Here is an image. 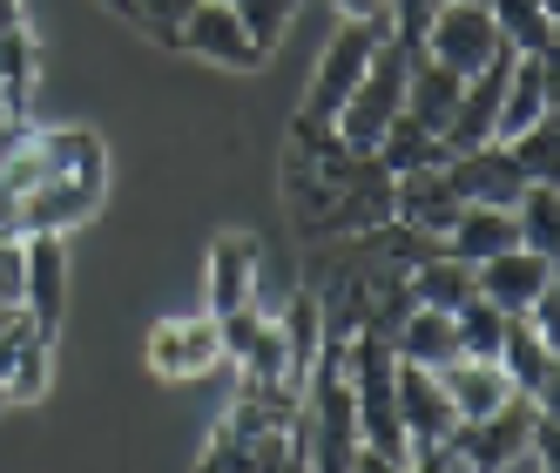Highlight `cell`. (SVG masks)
Wrapping results in <instances>:
<instances>
[{"label": "cell", "instance_id": "obj_1", "mask_svg": "<svg viewBox=\"0 0 560 473\" xmlns=\"http://www.w3.org/2000/svg\"><path fill=\"white\" fill-rule=\"evenodd\" d=\"M412 61H419V48H412V42H398V34H385V42L372 48V61H365V74H358L351 102L331 115V136H338L351 155H372V149H378V136L392 129V115L406 108Z\"/></svg>", "mask_w": 560, "mask_h": 473}, {"label": "cell", "instance_id": "obj_2", "mask_svg": "<svg viewBox=\"0 0 560 473\" xmlns=\"http://www.w3.org/2000/svg\"><path fill=\"white\" fill-rule=\"evenodd\" d=\"M500 27L487 14V0H439L425 34H419V55L439 61V68H453V74H479L493 55H500Z\"/></svg>", "mask_w": 560, "mask_h": 473}, {"label": "cell", "instance_id": "obj_3", "mask_svg": "<svg viewBox=\"0 0 560 473\" xmlns=\"http://www.w3.org/2000/svg\"><path fill=\"white\" fill-rule=\"evenodd\" d=\"M385 217H392V176L378 170V155H365V170H358L345 189H331V204L317 217H304L298 236H311V244H338V236H372Z\"/></svg>", "mask_w": 560, "mask_h": 473}, {"label": "cell", "instance_id": "obj_4", "mask_svg": "<svg viewBox=\"0 0 560 473\" xmlns=\"http://www.w3.org/2000/svg\"><path fill=\"white\" fill-rule=\"evenodd\" d=\"M378 42H385V34L372 21H345L325 42V55H317V74H311V89H304V115L331 123V115L351 102V89H358V74H365V61H372Z\"/></svg>", "mask_w": 560, "mask_h": 473}, {"label": "cell", "instance_id": "obj_5", "mask_svg": "<svg viewBox=\"0 0 560 473\" xmlns=\"http://www.w3.org/2000/svg\"><path fill=\"white\" fill-rule=\"evenodd\" d=\"M142 359L155 379H203L223 366V325L210 319V311H189V319H163L149 332Z\"/></svg>", "mask_w": 560, "mask_h": 473}, {"label": "cell", "instance_id": "obj_6", "mask_svg": "<svg viewBox=\"0 0 560 473\" xmlns=\"http://www.w3.org/2000/svg\"><path fill=\"white\" fill-rule=\"evenodd\" d=\"M176 48L196 55V61H217V68H230V74L264 68V55H257V42H250V27L236 21L230 0H196L189 21H183V34H176Z\"/></svg>", "mask_w": 560, "mask_h": 473}, {"label": "cell", "instance_id": "obj_7", "mask_svg": "<svg viewBox=\"0 0 560 473\" xmlns=\"http://www.w3.org/2000/svg\"><path fill=\"white\" fill-rule=\"evenodd\" d=\"M553 285V251H527V244H506L493 257H479L472 264V291L479 298H493L506 319H520L540 291Z\"/></svg>", "mask_w": 560, "mask_h": 473}, {"label": "cell", "instance_id": "obj_8", "mask_svg": "<svg viewBox=\"0 0 560 473\" xmlns=\"http://www.w3.org/2000/svg\"><path fill=\"white\" fill-rule=\"evenodd\" d=\"M392 400H398V426H406V447H412V453L432 447V440H446V432L459 426V413H453V400H446V385H439L432 366H406V359H398ZM406 466H412V460H406Z\"/></svg>", "mask_w": 560, "mask_h": 473}, {"label": "cell", "instance_id": "obj_9", "mask_svg": "<svg viewBox=\"0 0 560 473\" xmlns=\"http://www.w3.org/2000/svg\"><path fill=\"white\" fill-rule=\"evenodd\" d=\"M493 366L506 372L513 392H527V400H540V406H560V351H553V338L534 332L527 319H506Z\"/></svg>", "mask_w": 560, "mask_h": 473}, {"label": "cell", "instance_id": "obj_10", "mask_svg": "<svg viewBox=\"0 0 560 473\" xmlns=\"http://www.w3.org/2000/svg\"><path fill=\"white\" fill-rule=\"evenodd\" d=\"M48 351H55V332H42L27 311H8V325H0V392H8V406H34L48 392Z\"/></svg>", "mask_w": 560, "mask_h": 473}, {"label": "cell", "instance_id": "obj_11", "mask_svg": "<svg viewBox=\"0 0 560 473\" xmlns=\"http://www.w3.org/2000/svg\"><path fill=\"white\" fill-rule=\"evenodd\" d=\"M21 311L42 332H61V311H68V236H21Z\"/></svg>", "mask_w": 560, "mask_h": 473}, {"label": "cell", "instance_id": "obj_12", "mask_svg": "<svg viewBox=\"0 0 560 473\" xmlns=\"http://www.w3.org/2000/svg\"><path fill=\"white\" fill-rule=\"evenodd\" d=\"M257 270H264L257 236H244V230H223L217 244H210V270H203V285H210V304H203V311H210V319L257 304Z\"/></svg>", "mask_w": 560, "mask_h": 473}, {"label": "cell", "instance_id": "obj_13", "mask_svg": "<svg viewBox=\"0 0 560 473\" xmlns=\"http://www.w3.org/2000/svg\"><path fill=\"white\" fill-rule=\"evenodd\" d=\"M540 115H553V55H513L506 89H500V123H493V142H513L520 129H534Z\"/></svg>", "mask_w": 560, "mask_h": 473}, {"label": "cell", "instance_id": "obj_14", "mask_svg": "<svg viewBox=\"0 0 560 473\" xmlns=\"http://www.w3.org/2000/svg\"><path fill=\"white\" fill-rule=\"evenodd\" d=\"M392 217L446 244V230L459 217V189L446 183V170H406V176H392Z\"/></svg>", "mask_w": 560, "mask_h": 473}, {"label": "cell", "instance_id": "obj_15", "mask_svg": "<svg viewBox=\"0 0 560 473\" xmlns=\"http://www.w3.org/2000/svg\"><path fill=\"white\" fill-rule=\"evenodd\" d=\"M406 366H446V359H459V325H453V311H432V304H412L406 319L392 325V338H385Z\"/></svg>", "mask_w": 560, "mask_h": 473}, {"label": "cell", "instance_id": "obj_16", "mask_svg": "<svg viewBox=\"0 0 560 473\" xmlns=\"http://www.w3.org/2000/svg\"><path fill=\"white\" fill-rule=\"evenodd\" d=\"M439 385H446V400H453V413L459 419H487L500 400H506V372L493 366V359H466V351H459V359H446V366H439Z\"/></svg>", "mask_w": 560, "mask_h": 473}, {"label": "cell", "instance_id": "obj_17", "mask_svg": "<svg viewBox=\"0 0 560 473\" xmlns=\"http://www.w3.org/2000/svg\"><path fill=\"white\" fill-rule=\"evenodd\" d=\"M459 89H466V74L453 68H439V61H412V82H406V108L398 115H412V123H425L439 142H446V123H453V108H459Z\"/></svg>", "mask_w": 560, "mask_h": 473}, {"label": "cell", "instance_id": "obj_18", "mask_svg": "<svg viewBox=\"0 0 560 473\" xmlns=\"http://www.w3.org/2000/svg\"><path fill=\"white\" fill-rule=\"evenodd\" d=\"M506 244H520L513 210H500V204H459V217H453V230H446V251H453V257L479 264V257H493V251H506Z\"/></svg>", "mask_w": 560, "mask_h": 473}, {"label": "cell", "instance_id": "obj_19", "mask_svg": "<svg viewBox=\"0 0 560 473\" xmlns=\"http://www.w3.org/2000/svg\"><path fill=\"white\" fill-rule=\"evenodd\" d=\"M406 291H412V304L459 311V304L472 298V264H466V257H453V251H432L425 264H412V270H406Z\"/></svg>", "mask_w": 560, "mask_h": 473}, {"label": "cell", "instance_id": "obj_20", "mask_svg": "<svg viewBox=\"0 0 560 473\" xmlns=\"http://www.w3.org/2000/svg\"><path fill=\"white\" fill-rule=\"evenodd\" d=\"M378 170L385 176H406V170H439L446 163V142H439L425 123H412V115H392V129L378 136Z\"/></svg>", "mask_w": 560, "mask_h": 473}, {"label": "cell", "instance_id": "obj_21", "mask_svg": "<svg viewBox=\"0 0 560 473\" xmlns=\"http://www.w3.org/2000/svg\"><path fill=\"white\" fill-rule=\"evenodd\" d=\"M500 42L513 55H553V8L547 0H487Z\"/></svg>", "mask_w": 560, "mask_h": 473}, {"label": "cell", "instance_id": "obj_22", "mask_svg": "<svg viewBox=\"0 0 560 473\" xmlns=\"http://www.w3.org/2000/svg\"><path fill=\"white\" fill-rule=\"evenodd\" d=\"M277 325H284V351H291V379L304 385L311 379V366H317V345H325V298H317V291H304V298H291L284 304V319H277Z\"/></svg>", "mask_w": 560, "mask_h": 473}, {"label": "cell", "instance_id": "obj_23", "mask_svg": "<svg viewBox=\"0 0 560 473\" xmlns=\"http://www.w3.org/2000/svg\"><path fill=\"white\" fill-rule=\"evenodd\" d=\"M513 163H520V176L527 183H553V163H560V115H540L534 129H520L513 142H500Z\"/></svg>", "mask_w": 560, "mask_h": 473}, {"label": "cell", "instance_id": "obj_24", "mask_svg": "<svg viewBox=\"0 0 560 473\" xmlns=\"http://www.w3.org/2000/svg\"><path fill=\"white\" fill-rule=\"evenodd\" d=\"M453 325H459V351H466V359H493V351H500V332H506V311L493 304V298H466L459 311H453Z\"/></svg>", "mask_w": 560, "mask_h": 473}, {"label": "cell", "instance_id": "obj_25", "mask_svg": "<svg viewBox=\"0 0 560 473\" xmlns=\"http://www.w3.org/2000/svg\"><path fill=\"white\" fill-rule=\"evenodd\" d=\"M513 230H520V244H527V251H553V183H520Z\"/></svg>", "mask_w": 560, "mask_h": 473}, {"label": "cell", "instance_id": "obj_26", "mask_svg": "<svg viewBox=\"0 0 560 473\" xmlns=\"http://www.w3.org/2000/svg\"><path fill=\"white\" fill-rule=\"evenodd\" d=\"M230 8H236V21L250 27L257 55H270L277 42H284V27L298 21V8H304V0H230Z\"/></svg>", "mask_w": 560, "mask_h": 473}, {"label": "cell", "instance_id": "obj_27", "mask_svg": "<svg viewBox=\"0 0 560 473\" xmlns=\"http://www.w3.org/2000/svg\"><path fill=\"white\" fill-rule=\"evenodd\" d=\"M189 8H196V0H136V8H129V21H136V27L149 34V42H163V48H176V34H183Z\"/></svg>", "mask_w": 560, "mask_h": 473}, {"label": "cell", "instance_id": "obj_28", "mask_svg": "<svg viewBox=\"0 0 560 473\" xmlns=\"http://www.w3.org/2000/svg\"><path fill=\"white\" fill-rule=\"evenodd\" d=\"M203 466L210 473H250V453H244V432H236L230 419L210 432V447H203Z\"/></svg>", "mask_w": 560, "mask_h": 473}, {"label": "cell", "instance_id": "obj_29", "mask_svg": "<svg viewBox=\"0 0 560 473\" xmlns=\"http://www.w3.org/2000/svg\"><path fill=\"white\" fill-rule=\"evenodd\" d=\"M21 264H27L21 236H0V311H21Z\"/></svg>", "mask_w": 560, "mask_h": 473}, {"label": "cell", "instance_id": "obj_30", "mask_svg": "<svg viewBox=\"0 0 560 473\" xmlns=\"http://www.w3.org/2000/svg\"><path fill=\"white\" fill-rule=\"evenodd\" d=\"M345 21H372L378 34H392V0H338Z\"/></svg>", "mask_w": 560, "mask_h": 473}, {"label": "cell", "instance_id": "obj_31", "mask_svg": "<svg viewBox=\"0 0 560 473\" xmlns=\"http://www.w3.org/2000/svg\"><path fill=\"white\" fill-rule=\"evenodd\" d=\"M27 27V0H0V34H14Z\"/></svg>", "mask_w": 560, "mask_h": 473}, {"label": "cell", "instance_id": "obj_32", "mask_svg": "<svg viewBox=\"0 0 560 473\" xmlns=\"http://www.w3.org/2000/svg\"><path fill=\"white\" fill-rule=\"evenodd\" d=\"M108 8H115V14H122V21H129V8H136V0H108Z\"/></svg>", "mask_w": 560, "mask_h": 473}, {"label": "cell", "instance_id": "obj_33", "mask_svg": "<svg viewBox=\"0 0 560 473\" xmlns=\"http://www.w3.org/2000/svg\"><path fill=\"white\" fill-rule=\"evenodd\" d=\"M0 123H8V102H0Z\"/></svg>", "mask_w": 560, "mask_h": 473}, {"label": "cell", "instance_id": "obj_34", "mask_svg": "<svg viewBox=\"0 0 560 473\" xmlns=\"http://www.w3.org/2000/svg\"><path fill=\"white\" fill-rule=\"evenodd\" d=\"M0 406H8V392H0Z\"/></svg>", "mask_w": 560, "mask_h": 473}, {"label": "cell", "instance_id": "obj_35", "mask_svg": "<svg viewBox=\"0 0 560 473\" xmlns=\"http://www.w3.org/2000/svg\"><path fill=\"white\" fill-rule=\"evenodd\" d=\"M0 129H8V123H0Z\"/></svg>", "mask_w": 560, "mask_h": 473}]
</instances>
